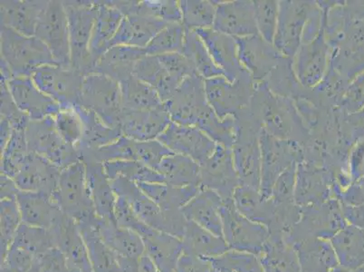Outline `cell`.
I'll return each mask as SVG.
<instances>
[{"label":"cell","mask_w":364,"mask_h":272,"mask_svg":"<svg viewBox=\"0 0 364 272\" xmlns=\"http://www.w3.org/2000/svg\"><path fill=\"white\" fill-rule=\"evenodd\" d=\"M250 112L261 129L274 137L299 142L304 148L309 144L310 132L293 99L274 94L266 82H255Z\"/></svg>","instance_id":"cell-1"},{"label":"cell","mask_w":364,"mask_h":272,"mask_svg":"<svg viewBox=\"0 0 364 272\" xmlns=\"http://www.w3.org/2000/svg\"><path fill=\"white\" fill-rule=\"evenodd\" d=\"M0 61L9 66L14 78L31 76L43 66L58 65L41 39L19 34L3 26H0Z\"/></svg>","instance_id":"cell-2"},{"label":"cell","mask_w":364,"mask_h":272,"mask_svg":"<svg viewBox=\"0 0 364 272\" xmlns=\"http://www.w3.org/2000/svg\"><path fill=\"white\" fill-rule=\"evenodd\" d=\"M70 41L71 68L85 75L94 71L90 42L97 14V1L64 0Z\"/></svg>","instance_id":"cell-3"},{"label":"cell","mask_w":364,"mask_h":272,"mask_svg":"<svg viewBox=\"0 0 364 272\" xmlns=\"http://www.w3.org/2000/svg\"><path fill=\"white\" fill-rule=\"evenodd\" d=\"M54 200L76 224L97 220L86 182L84 162H76L61 172Z\"/></svg>","instance_id":"cell-4"},{"label":"cell","mask_w":364,"mask_h":272,"mask_svg":"<svg viewBox=\"0 0 364 272\" xmlns=\"http://www.w3.org/2000/svg\"><path fill=\"white\" fill-rule=\"evenodd\" d=\"M111 184L117 197L127 200L138 217L149 227L174 237L181 236V221L184 216L181 211L161 210L158 204L141 191L137 184L127 178L117 177L111 181Z\"/></svg>","instance_id":"cell-5"},{"label":"cell","mask_w":364,"mask_h":272,"mask_svg":"<svg viewBox=\"0 0 364 272\" xmlns=\"http://www.w3.org/2000/svg\"><path fill=\"white\" fill-rule=\"evenodd\" d=\"M208 105L218 117L237 118L250 108L255 92V81L248 73L234 82L220 75L204 80Z\"/></svg>","instance_id":"cell-6"},{"label":"cell","mask_w":364,"mask_h":272,"mask_svg":"<svg viewBox=\"0 0 364 272\" xmlns=\"http://www.w3.org/2000/svg\"><path fill=\"white\" fill-rule=\"evenodd\" d=\"M26 139L29 152L46 159L61 171L82 161L78 149L66 144L59 135L52 116L29 122Z\"/></svg>","instance_id":"cell-7"},{"label":"cell","mask_w":364,"mask_h":272,"mask_svg":"<svg viewBox=\"0 0 364 272\" xmlns=\"http://www.w3.org/2000/svg\"><path fill=\"white\" fill-rule=\"evenodd\" d=\"M79 105L94 112L111 127L120 128L124 111L120 84L109 76L99 73L86 75Z\"/></svg>","instance_id":"cell-8"},{"label":"cell","mask_w":364,"mask_h":272,"mask_svg":"<svg viewBox=\"0 0 364 272\" xmlns=\"http://www.w3.org/2000/svg\"><path fill=\"white\" fill-rule=\"evenodd\" d=\"M164 104L171 122L198 128L214 113L207 101L204 79L197 75L184 79Z\"/></svg>","instance_id":"cell-9"},{"label":"cell","mask_w":364,"mask_h":272,"mask_svg":"<svg viewBox=\"0 0 364 272\" xmlns=\"http://www.w3.org/2000/svg\"><path fill=\"white\" fill-rule=\"evenodd\" d=\"M85 75L72 68L58 65L41 66L31 75L35 85L55 100L61 109L80 104Z\"/></svg>","instance_id":"cell-10"},{"label":"cell","mask_w":364,"mask_h":272,"mask_svg":"<svg viewBox=\"0 0 364 272\" xmlns=\"http://www.w3.org/2000/svg\"><path fill=\"white\" fill-rule=\"evenodd\" d=\"M316 1L281 0L274 48L287 58L293 59L302 45L306 22Z\"/></svg>","instance_id":"cell-11"},{"label":"cell","mask_w":364,"mask_h":272,"mask_svg":"<svg viewBox=\"0 0 364 272\" xmlns=\"http://www.w3.org/2000/svg\"><path fill=\"white\" fill-rule=\"evenodd\" d=\"M35 36L48 46L56 64L71 68L68 19L62 0H49Z\"/></svg>","instance_id":"cell-12"},{"label":"cell","mask_w":364,"mask_h":272,"mask_svg":"<svg viewBox=\"0 0 364 272\" xmlns=\"http://www.w3.org/2000/svg\"><path fill=\"white\" fill-rule=\"evenodd\" d=\"M332 48L326 41L323 26L313 41L301 45L293 58V70L299 84L312 90L323 81L330 68Z\"/></svg>","instance_id":"cell-13"},{"label":"cell","mask_w":364,"mask_h":272,"mask_svg":"<svg viewBox=\"0 0 364 272\" xmlns=\"http://www.w3.org/2000/svg\"><path fill=\"white\" fill-rule=\"evenodd\" d=\"M261 150V177L270 184L294 164L306 160L303 145L294 141H284L274 137L261 129L259 134Z\"/></svg>","instance_id":"cell-14"},{"label":"cell","mask_w":364,"mask_h":272,"mask_svg":"<svg viewBox=\"0 0 364 272\" xmlns=\"http://www.w3.org/2000/svg\"><path fill=\"white\" fill-rule=\"evenodd\" d=\"M157 140L173 154L193 159L200 165L211 157L217 147L216 142L200 129L173 122L159 136Z\"/></svg>","instance_id":"cell-15"},{"label":"cell","mask_w":364,"mask_h":272,"mask_svg":"<svg viewBox=\"0 0 364 272\" xmlns=\"http://www.w3.org/2000/svg\"><path fill=\"white\" fill-rule=\"evenodd\" d=\"M236 41L241 65L255 82H266L271 73L287 58L259 35L238 38Z\"/></svg>","instance_id":"cell-16"},{"label":"cell","mask_w":364,"mask_h":272,"mask_svg":"<svg viewBox=\"0 0 364 272\" xmlns=\"http://www.w3.org/2000/svg\"><path fill=\"white\" fill-rule=\"evenodd\" d=\"M213 29L235 38L258 35L252 0L215 1Z\"/></svg>","instance_id":"cell-17"},{"label":"cell","mask_w":364,"mask_h":272,"mask_svg":"<svg viewBox=\"0 0 364 272\" xmlns=\"http://www.w3.org/2000/svg\"><path fill=\"white\" fill-rule=\"evenodd\" d=\"M13 99L22 112L31 120L55 117L61 110L60 105L43 93L33 82L31 76H16L8 82Z\"/></svg>","instance_id":"cell-18"},{"label":"cell","mask_w":364,"mask_h":272,"mask_svg":"<svg viewBox=\"0 0 364 272\" xmlns=\"http://www.w3.org/2000/svg\"><path fill=\"white\" fill-rule=\"evenodd\" d=\"M61 172L46 159L29 152L14 181L19 191L39 192L54 199Z\"/></svg>","instance_id":"cell-19"},{"label":"cell","mask_w":364,"mask_h":272,"mask_svg":"<svg viewBox=\"0 0 364 272\" xmlns=\"http://www.w3.org/2000/svg\"><path fill=\"white\" fill-rule=\"evenodd\" d=\"M171 119L165 104L161 108L145 111L124 109L120 128L122 135L138 142L156 140L168 128Z\"/></svg>","instance_id":"cell-20"},{"label":"cell","mask_w":364,"mask_h":272,"mask_svg":"<svg viewBox=\"0 0 364 272\" xmlns=\"http://www.w3.org/2000/svg\"><path fill=\"white\" fill-rule=\"evenodd\" d=\"M195 32L203 39L215 64L228 80L234 82L247 73L241 65L236 38L213 28L198 29Z\"/></svg>","instance_id":"cell-21"},{"label":"cell","mask_w":364,"mask_h":272,"mask_svg":"<svg viewBox=\"0 0 364 272\" xmlns=\"http://www.w3.org/2000/svg\"><path fill=\"white\" fill-rule=\"evenodd\" d=\"M49 0H1L0 26L28 36L36 35V26Z\"/></svg>","instance_id":"cell-22"},{"label":"cell","mask_w":364,"mask_h":272,"mask_svg":"<svg viewBox=\"0 0 364 272\" xmlns=\"http://www.w3.org/2000/svg\"><path fill=\"white\" fill-rule=\"evenodd\" d=\"M23 224L52 230L65 216L54 199L39 192H19L16 197Z\"/></svg>","instance_id":"cell-23"},{"label":"cell","mask_w":364,"mask_h":272,"mask_svg":"<svg viewBox=\"0 0 364 272\" xmlns=\"http://www.w3.org/2000/svg\"><path fill=\"white\" fill-rule=\"evenodd\" d=\"M85 167L86 182L95 212L102 220L115 222L114 207L117 194L112 189L102 162L82 159Z\"/></svg>","instance_id":"cell-24"},{"label":"cell","mask_w":364,"mask_h":272,"mask_svg":"<svg viewBox=\"0 0 364 272\" xmlns=\"http://www.w3.org/2000/svg\"><path fill=\"white\" fill-rule=\"evenodd\" d=\"M50 231L54 235L56 248L64 253L69 266L77 268L82 272H94L87 247L75 220L65 214Z\"/></svg>","instance_id":"cell-25"},{"label":"cell","mask_w":364,"mask_h":272,"mask_svg":"<svg viewBox=\"0 0 364 272\" xmlns=\"http://www.w3.org/2000/svg\"><path fill=\"white\" fill-rule=\"evenodd\" d=\"M97 19L90 42V53L95 66L111 48L112 38L124 19L122 12L112 4L111 0H97Z\"/></svg>","instance_id":"cell-26"},{"label":"cell","mask_w":364,"mask_h":272,"mask_svg":"<svg viewBox=\"0 0 364 272\" xmlns=\"http://www.w3.org/2000/svg\"><path fill=\"white\" fill-rule=\"evenodd\" d=\"M147 56L145 48L132 46H112L102 56L94 72L109 76L118 83L134 75L136 63Z\"/></svg>","instance_id":"cell-27"},{"label":"cell","mask_w":364,"mask_h":272,"mask_svg":"<svg viewBox=\"0 0 364 272\" xmlns=\"http://www.w3.org/2000/svg\"><path fill=\"white\" fill-rule=\"evenodd\" d=\"M97 229L102 241L118 257L138 261L144 253V241L136 232L102 219L98 221Z\"/></svg>","instance_id":"cell-28"},{"label":"cell","mask_w":364,"mask_h":272,"mask_svg":"<svg viewBox=\"0 0 364 272\" xmlns=\"http://www.w3.org/2000/svg\"><path fill=\"white\" fill-rule=\"evenodd\" d=\"M134 75L151 86L164 103L170 100L181 84L154 56L147 55L140 59L134 66Z\"/></svg>","instance_id":"cell-29"},{"label":"cell","mask_w":364,"mask_h":272,"mask_svg":"<svg viewBox=\"0 0 364 272\" xmlns=\"http://www.w3.org/2000/svg\"><path fill=\"white\" fill-rule=\"evenodd\" d=\"M99 220L100 218L95 221L77 224L87 247L92 271L122 272L117 255L107 246L99 234Z\"/></svg>","instance_id":"cell-30"},{"label":"cell","mask_w":364,"mask_h":272,"mask_svg":"<svg viewBox=\"0 0 364 272\" xmlns=\"http://www.w3.org/2000/svg\"><path fill=\"white\" fill-rule=\"evenodd\" d=\"M75 108L80 115L82 122V138L77 147L79 152L97 150L122 137L120 128L107 125L94 112L82 108L80 105H76Z\"/></svg>","instance_id":"cell-31"},{"label":"cell","mask_w":364,"mask_h":272,"mask_svg":"<svg viewBox=\"0 0 364 272\" xmlns=\"http://www.w3.org/2000/svg\"><path fill=\"white\" fill-rule=\"evenodd\" d=\"M157 171L165 184L175 187H197L200 184V165L184 155L172 154L165 157Z\"/></svg>","instance_id":"cell-32"},{"label":"cell","mask_w":364,"mask_h":272,"mask_svg":"<svg viewBox=\"0 0 364 272\" xmlns=\"http://www.w3.org/2000/svg\"><path fill=\"white\" fill-rule=\"evenodd\" d=\"M119 84L121 88L122 108L127 110H151L164 105L158 93L151 86L134 75Z\"/></svg>","instance_id":"cell-33"},{"label":"cell","mask_w":364,"mask_h":272,"mask_svg":"<svg viewBox=\"0 0 364 272\" xmlns=\"http://www.w3.org/2000/svg\"><path fill=\"white\" fill-rule=\"evenodd\" d=\"M145 252L160 272H173L178 260L181 244L177 237L155 230L144 239Z\"/></svg>","instance_id":"cell-34"},{"label":"cell","mask_w":364,"mask_h":272,"mask_svg":"<svg viewBox=\"0 0 364 272\" xmlns=\"http://www.w3.org/2000/svg\"><path fill=\"white\" fill-rule=\"evenodd\" d=\"M164 211H178L196 197L197 187H175L167 184H137Z\"/></svg>","instance_id":"cell-35"},{"label":"cell","mask_w":364,"mask_h":272,"mask_svg":"<svg viewBox=\"0 0 364 272\" xmlns=\"http://www.w3.org/2000/svg\"><path fill=\"white\" fill-rule=\"evenodd\" d=\"M183 54L193 65L197 75L206 79L216 78V76L224 75L221 69L215 64L208 52L207 46H205L203 39L193 31H187L185 36L183 46ZM225 76V75H224Z\"/></svg>","instance_id":"cell-36"},{"label":"cell","mask_w":364,"mask_h":272,"mask_svg":"<svg viewBox=\"0 0 364 272\" xmlns=\"http://www.w3.org/2000/svg\"><path fill=\"white\" fill-rule=\"evenodd\" d=\"M232 149L217 145L211 157L200 165V184L213 185L216 182L236 179Z\"/></svg>","instance_id":"cell-37"},{"label":"cell","mask_w":364,"mask_h":272,"mask_svg":"<svg viewBox=\"0 0 364 272\" xmlns=\"http://www.w3.org/2000/svg\"><path fill=\"white\" fill-rule=\"evenodd\" d=\"M104 168L110 181L124 177L135 184H165L164 178L154 169L141 162L120 160L105 162Z\"/></svg>","instance_id":"cell-38"},{"label":"cell","mask_w":364,"mask_h":272,"mask_svg":"<svg viewBox=\"0 0 364 272\" xmlns=\"http://www.w3.org/2000/svg\"><path fill=\"white\" fill-rule=\"evenodd\" d=\"M182 25L187 31L213 28L216 4L211 0H180Z\"/></svg>","instance_id":"cell-39"},{"label":"cell","mask_w":364,"mask_h":272,"mask_svg":"<svg viewBox=\"0 0 364 272\" xmlns=\"http://www.w3.org/2000/svg\"><path fill=\"white\" fill-rule=\"evenodd\" d=\"M11 245L31 252L36 257L56 247L54 235L50 230L25 224L18 228Z\"/></svg>","instance_id":"cell-40"},{"label":"cell","mask_w":364,"mask_h":272,"mask_svg":"<svg viewBox=\"0 0 364 272\" xmlns=\"http://www.w3.org/2000/svg\"><path fill=\"white\" fill-rule=\"evenodd\" d=\"M1 174L14 179L28 157L26 131H13L11 140L1 152Z\"/></svg>","instance_id":"cell-41"},{"label":"cell","mask_w":364,"mask_h":272,"mask_svg":"<svg viewBox=\"0 0 364 272\" xmlns=\"http://www.w3.org/2000/svg\"><path fill=\"white\" fill-rule=\"evenodd\" d=\"M187 29L182 25L168 24L145 48L148 56H159L183 51Z\"/></svg>","instance_id":"cell-42"},{"label":"cell","mask_w":364,"mask_h":272,"mask_svg":"<svg viewBox=\"0 0 364 272\" xmlns=\"http://www.w3.org/2000/svg\"><path fill=\"white\" fill-rule=\"evenodd\" d=\"M23 224L16 199H6L0 202V256L1 261L11 248L16 231Z\"/></svg>","instance_id":"cell-43"},{"label":"cell","mask_w":364,"mask_h":272,"mask_svg":"<svg viewBox=\"0 0 364 272\" xmlns=\"http://www.w3.org/2000/svg\"><path fill=\"white\" fill-rule=\"evenodd\" d=\"M136 141L122 135L117 141L105 145L97 150L80 151L81 159H92L105 164V162L120 160H136Z\"/></svg>","instance_id":"cell-44"},{"label":"cell","mask_w":364,"mask_h":272,"mask_svg":"<svg viewBox=\"0 0 364 272\" xmlns=\"http://www.w3.org/2000/svg\"><path fill=\"white\" fill-rule=\"evenodd\" d=\"M124 18L130 26V46L141 48H146L154 36L168 25L160 19L146 15L132 14Z\"/></svg>","instance_id":"cell-45"},{"label":"cell","mask_w":364,"mask_h":272,"mask_svg":"<svg viewBox=\"0 0 364 272\" xmlns=\"http://www.w3.org/2000/svg\"><path fill=\"white\" fill-rule=\"evenodd\" d=\"M255 18L258 35L274 45L279 23V1L277 0H256L254 1Z\"/></svg>","instance_id":"cell-46"},{"label":"cell","mask_w":364,"mask_h":272,"mask_svg":"<svg viewBox=\"0 0 364 272\" xmlns=\"http://www.w3.org/2000/svg\"><path fill=\"white\" fill-rule=\"evenodd\" d=\"M134 14L154 16L167 24L182 22L180 3L176 0H142L139 1Z\"/></svg>","instance_id":"cell-47"},{"label":"cell","mask_w":364,"mask_h":272,"mask_svg":"<svg viewBox=\"0 0 364 272\" xmlns=\"http://www.w3.org/2000/svg\"><path fill=\"white\" fill-rule=\"evenodd\" d=\"M54 120L63 140L77 148L82 138V122L75 108L61 109Z\"/></svg>","instance_id":"cell-48"},{"label":"cell","mask_w":364,"mask_h":272,"mask_svg":"<svg viewBox=\"0 0 364 272\" xmlns=\"http://www.w3.org/2000/svg\"><path fill=\"white\" fill-rule=\"evenodd\" d=\"M114 219L119 227L136 232L142 238V240L155 231L154 229L145 224L135 214L131 204L122 197H117V202H115Z\"/></svg>","instance_id":"cell-49"},{"label":"cell","mask_w":364,"mask_h":272,"mask_svg":"<svg viewBox=\"0 0 364 272\" xmlns=\"http://www.w3.org/2000/svg\"><path fill=\"white\" fill-rule=\"evenodd\" d=\"M0 88H1V117L8 119L13 130L26 131L31 119L16 105L9 91L8 82L1 79Z\"/></svg>","instance_id":"cell-50"},{"label":"cell","mask_w":364,"mask_h":272,"mask_svg":"<svg viewBox=\"0 0 364 272\" xmlns=\"http://www.w3.org/2000/svg\"><path fill=\"white\" fill-rule=\"evenodd\" d=\"M135 149L136 160L156 171L162 160L168 155L173 154L157 139L144 142L136 141Z\"/></svg>","instance_id":"cell-51"},{"label":"cell","mask_w":364,"mask_h":272,"mask_svg":"<svg viewBox=\"0 0 364 272\" xmlns=\"http://www.w3.org/2000/svg\"><path fill=\"white\" fill-rule=\"evenodd\" d=\"M157 58L165 69L178 81L182 82L188 76L197 75L193 65L182 53H171V54L159 56Z\"/></svg>","instance_id":"cell-52"},{"label":"cell","mask_w":364,"mask_h":272,"mask_svg":"<svg viewBox=\"0 0 364 272\" xmlns=\"http://www.w3.org/2000/svg\"><path fill=\"white\" fill-rule=\"evenodd\" d=\"M36 257L31 252L11 245L1 261V266H5L13 272H28L34 266Z\"/></svg>","instance_id":"cell-53"},{"label":"cell","mask_w":364,"mask_h":272,"mask_svg":"<svg viewBox=\"0 0 364 272\" xmlns=\"http://www.w3.org/2000/svg\"><path fill=\"white\" fill-rule=\"evenodd\" d=\"M41 272H69L68 260L58 248H53L38 257Z\"/></svg>","instance_id":"cell-54"},{"label":"cell","mask_w":364,"mask_h":272,"mask_svg":"<svg viewBox=\"0 0 364 272\" xmlns=\"http://www.w3.org/2000/svg\"><path fill=\"white\" fill-rule=\"evenodd\" d=\"M0 184H1V192H0L1 200L16 199L18 192H21L18 187H16L14 179L6 177V175L3 174L0 175Z\"/></svg>","instance_id":"cell-55"},{"label":"cell","mask_w":364,"mask_h":272,"mask_svg":"<svg viewBox=\"0 0 364 272\" xmlns=\"http://www.w3.org/2000/svg\"><path fill=\"white\" fill-rule=\"evenodd\" d=\"M0 121V152L6 147L9 140H11L13 128L11 122L5 117H1Z\"/></svg>","instance_id":"cell-56"},{"label":"cell","mask_w":364,"mask_h":272,"mask_svg":"<svg viewBox=\"0 0 364 272\" xmlns=\"http://www.w3.org/2000/svg\"><path fill=\"white\" fill-rule=\"evenodd\" d=\"M137 272H160V271H159L152 258L149 256L146 252H144L139 258Z\"/></svg>","instance_id":"cell-57"},{"label":"cell","mask_w":364,"mask_h":272,"mask_svg":"<svg viewBox=\"0 0 364 272\" xmlns=\"http://www.w3.org/2000/svg\"><path fill=\"white\" fill-rule=\"evenodd\" d=\"M28 272H41V268H39V263L38 257H36V261L34 264V266H33L31 270H29Z\"/></svg>","instance_id":"cell-58"},{"label":"cell","mask_w":364,"mask_h":272,"mask_svg":"<svg viewBox=\"0 0 364 272\" xmlns=\"http://www.w3.org/2000/svg\"><path fill=\"white\" fill-rule=\"evenodd\" d=\"M69 272H82V271L81 270H79V268H77L69 266Z\"/></svg>","instance_id":"cell-59"},{"label":"cell","mask_w":364,"mask_h":272,"mask_svg":"<svg viewBox=\"0 0 364 272\" xmlns=\"http://www.w3.org/2000/svg\"><path fill=\"white\" fill-rule=\"evenodd\" d=\"M0 272H13V271H11V270H9V268H8L5 266H1V270H0Z\"/></svg>","instance_id":"cell-60"}]
</instances>
